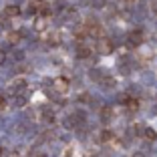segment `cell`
I'll use <instances>...</instances> for the list:
<instances>
[{
  "instance_id": "cell-2",
  "label": "cell",
  "mask_w": 157,
  "mask_h": 157,
  "mask_svg": "<svg viewBox=\"0 0 157 157\" xmlns=\"http://www.w3.org/2000/svg\"><path fill=\"white\" fill-rule=\"evenodd\" d=\"M99 52H101V55H111L113 52V44L109 40H105V38L99 40Z\"/></svg>"
},
{
  "instance_id": "cell-10",
  "label": "cell",
  "mask_w": 157,
  "mask_h": 157,
  "mask_svg": "<svg viewBox=\"0 0 157 157\" xmlns=\"http://www.w3.org/2000/svg\"><path fill=\"white\" fill-rule=\"evenodd\" d=\"M38 2H42V0H38Z\"/></svg>"
},
{
  "instance_id": "cell-8",
  "label": "cell",
  "mask_w": 157,
  "mask_h": 157,
  "mask_svg": "<svg viewBox=\"0 0 157 157\" xmlns=\"http://www.w3.org/2000/svg\"><path fill=\"white\" fill-rule=\"evenodd\" d=\"M4 107H6V99L0 97V109H4Z\"/></svg>"
},
{
  "instance_id": "cell-4",
  "label": "cell",
  "mask_w": 157,
  "mask_h": 157,
  "mask_svg": "<svg viewBox=\"0 0 157 157\" xmlns=\"http://www.w3.org/2000/svg\"><path fill=\"white\" fill-rule=\"evenodd\" d=\"M89 55H91V48H87V46H81L78 48V59H87Z\"/></svg>"
},
{
  "instance_id": "cell-7",
  "label": "cell",
  "mask_w": 157,
  "mask_h": 157,
  "mask_svg": "<svg viewBox=\"0 0 157 157\" xmlns=\"http://www.w3.org/2000/svg\"><path fill=\"white\" fill-rule=\"evenodd\" d=\"M4 60H6V55L4 51H0V65H4Z\"/></svg>"
},
{
  "instance_id": "cell-3",
  "label": "cell",
  "mask_w": 157,
  "mask_h": 157,
  "mask_svg": "<svg viewBox=\"0 0 157 157\" xmlns=\"http://www.w3.org/2000/svg\"><path fill=\"white\" fill-rule=\"evenodd\" d=\"M4 14H6V16H18V14H20V8L16 4H8L4 8Z\"/></svg>"
},
{
  "instance_id": "cell-1",
  "label": "cell",
  "mask_w": 157,
  "mask_h": 157,
  "mask_svg": "<svg viewBox=\"0 0 157 157\" xmlns=\"http://www.w3.org/2000/svg\"><path fill=\"white\" fill-rule=\"evenodd\" d=\"M52 89H55L56 93H67V91H69V81L63 78V77L55 78V81H52Z\"/></svg>"
},
{
  "instance_id": "cell-6",
  "label": "cell",
  "mask_w": 157,
  "mask_h": 157,
  "mask_svg": "<svg viewBox=\"0 0 157 157\" xmlns=\"http://www.w3.org/2000/svg\"><path fill=\"white\" fill-rule=\"evenodd\" d=\"M8 40L10 42H18L20 40V33H10L8 34Z\"/></svg>"
},
{
  "instance_id": "cell-5",
  "label": "cell",
  "mask_w": 157,
  "mask_h": 157,
  "mask_svg": "<svg viewBox=\"0 0 157 157\" xmlns=\"http://www.w3.org/2000/svg\"><path fill=\"white\" fill-rule=\"evenodd\" d=\"M145 139H149V141H153V139H157V133L153 129H145Z\"/></svg>"
},
{
  "instance_id": "cell-9",
  "label": "cell",
  "mask_w": 157,
  "mask_h": 157,
  "mask_svg": "<svg viewBox=\"0 0 157 157\" xmlns=\"http://www.w3.org/2000/svg\"><path fill=\"white\" fill-rule=\"evenodd\" d=\"M0 155H2V149H0Z\"/></svg>"
}]
</instances>
